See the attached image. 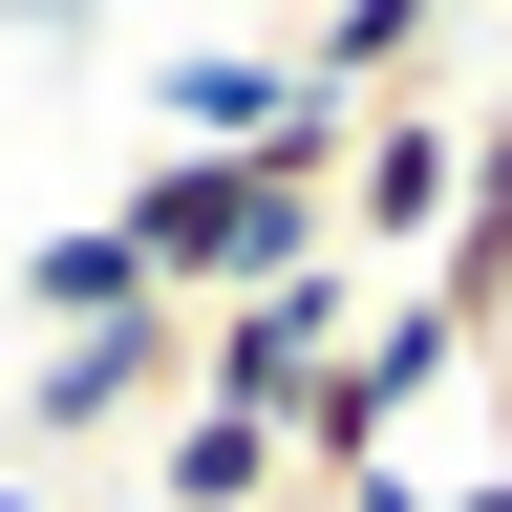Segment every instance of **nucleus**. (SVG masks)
Returning a JSON list of instances; mask_svg holds the SVG:
<instances>
[{
    "label": "nucleus",
    "mask_w": 512,
    "mask_h": 512,
    "mask_svg": "<svg viewBox=\"0 0 512 512\" xmlns=\"http://www.w3.org/2000/svg\"><path fill=\"white\" fill-rule=\"evenodd\" d=\"M470 214V107H363L342 128V278H427Z\"/></svg>",
    "instance_id": "2"
},
{
    "label": "nucleus",
    "mask_w": 512,
    "mask_h": 512,
    "mask_svg": "<svg viewBox=\"0 0 512 512\" xmlns=\"http://www.w3.org/2000/svg\"><path fill=\"white\" fill-rule=\"evenodd\" d=\"M342 320H363V278L320 256V278H278V299H214L192 320V406H235V427H278L320 363H342Z\"/></svg>",
    "instance_id": "3"
},
{
    "label": "nucleus",
    "mask_w": 512,
    "mask_h": 512,
    "mask_svg": "<svg viewBox=\"0 0 512 512\" xmlns=\"http://www.w3.org/2000/svg\"><path fill=\"white\" fill-rule=\"evenodd\" d=\"M107 235H128V278H150L171 320H214V299L320 278V256H342V192H320V171H192V150H150Z\"/></svg>",
    "instance_id": "1"
},
{
    "label": "nucleus",
    "mask_w": 512,
    "mask_h": 512,
    "mask_svg": "<svg viewBox=\"0 0 512 512\" xmlns=\"http://www.w3.org/2000/svg\"><path fill=\"white\" fill-rule=\"evenodd\" d=\"M427 64H448V22H427V0H342V22H299V86H320V107H363V86L406 107Z\"/></svg>",
    "instance_id": "7"
},
{
    "label": "nucleus",
    "mask_w": 512,
    "mask_h": 512,
    "mask_svg": "<svg viewBox=\"0 0 512 512\" xmlns=\"http://www.w3.org/2000/svg\"><path fill=\"white\" fill-rule=\"evenodd\" d=\"M192 406V320H107V342H22V448H107Z\"/></svg>",
    "instance_id": "4"
},
{
    "label": "nucleus",
    "mask_w": 512,
    "mask_h": 512,
    "mask_svg": "<svg viewBox=\"0 0 512 512\" xmlns=\"http://www.w3.org/2000/svg\"><path fill=\"white\" fill-rule=\"evenodd\" d=\"M427 512H512V470H470V491H427Z\"/></svg>",
    "instance_id": "8"
},
{
    "label": "nucleus",
    "mask_w": 512,
    "mask_h": 512,
    "mask_svg": "<svg viewBox=\"0 0 512 512\" xmlns=\"http://www.w3.org/2000/svg\"><path fill=\"white\" fill-rule=\"evenodd\" d=\"M278 491H299V448H278V427L171 406V427H150V491H128V512H278Z\"/></svg>",
    "instance_id": "5"
},
{
    "label": "nucleus",
    "mask_w": 512,
    "mask_h": 512,
    "mask_svg": "<svg viewBox=\"0 0 512 512\" xmlns=\"http://www.w3.org/2000/svg\"><path fill=\"white\" fill-rule=\"evenodd\" d=\"M107 320H171V299L128 278V235H107V214H64V235L22 256V342H107Z\"/></svg>",
    "instance_id": "6"
},
{
    "label": "nucleus",
    "mask_w": 512,
    "mask_h": 512,
    "mask_svg": "<svg viewBox=\"0 0 512 512\" xmlns=\"http://www.w3.org/2000/svg\"><path fill=\"white\" fill-rule=\"evenodd\" d=\"M0 512H64V491H43V470H22V491H0Z\"/></svg>",
    "instance_id": "9"
}]
</instances>
